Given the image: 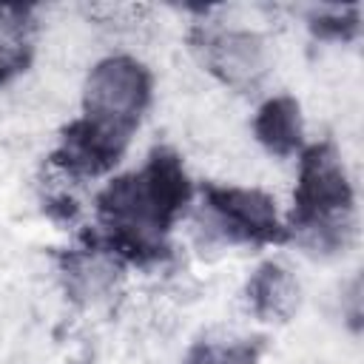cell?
<instances>
[{"label":"cell","instance_id":"3","mask_svg":"<svg viewBox=\"0 0 364 364\" xmlns=\"http://www.w3.org/2000/svg\"><path fill=\"white\" fill-rule=\"evenodd\" d=\"M353 185L333 142H316L301 151L299 182L293 193L290 228L321 250H338L353 230Z\"/></svg>","mask_w":364,"mask_h":364},{"label":"cell","instance_id":"7","mask_svg":"<svg viewBox=\"0 0 364 364\" xmlns=\"http://www.w3.org/2000/svg\"><path fill=\"white\" fill-rule=\"evenodd\" d=\"M256 139L273 154V156H290L301 145V111L299 102L287 94H279L267 100L256 119H253Z\"/></svg>","mask_w":364,"mask_h":364},{"label":"cell","instance_id":"5","mask_svg":"<svg viewBox=\"0 0 364 364\" xmlns=\"http://www.w3.org/2000/svg\"><path fill=\"white\" fill-rule=\"evenodd\" d=\"M205 202L208 210L216 216L222 233L233 242L273 245L287 239V228L276 216V202L262 191L208 185Z\"/></svg>","mask_w":364,"mask_h":364},{"label":"cell","instance_id":"8","mask_svg":"<svg viewBox=\"0 0 364 364\" xmlns=\"http://www.w3.org/2000/svg\"><path fill=\"white\" fill-rule=\"evenodd\" d=\"M34 11L28 6H0V85L28 68L34 54Z\"/></svg>","mask_w":364,"mask_h":364},{"label":"cell","instance_id":"10","mask_svg":"<svg viewBox=\"0 0 364 364\" xmlns=\"http://www.w3.org/2000/svg\"><path fill=\"white\" fill-rule=\"evenodd\" d=\"M313 31L327 40H350L358 31V6L347 9H324L313 17Z\"/></svg>","mask_w":364,"mask_h":364},{"label":"cell","instance_id":"1","mask_svg":"<svg viewBox=\"0 0 364 364\" xmlns=\"http://www.w3.org/2000/svg\"><path fill=\"white\" fill-rule=\"evenodd\" d=\"M148 102V68L125 54L105 57L91 68L82 91V117L63 131L51 162L71 176H100L111 171L125 154Z\"/></svg>","mask_w":364,"mask_h":364},{"label":"cell","instance_id":"6","mask_svg":"<svg viewBox=\"0 0 364 364\" xmlns=\"http://www.w3.org/2000/svg\"><path fill=\"white\" fill-rule=\"evenodd\" d=\"M247 301L259 318L287 321L299 307V284L282 264L267 262L250 276Z\"/></svg>","mask_w":364,"mask_h":364},{"label":"cell","instance_id":"4","mask_svg":"<svg viewBox=\"0 0 364 364\" xmlns=\"http://www.w3.org/2000/svg\"><path fill=\"white\" fill-rule=\"evenodd\" d=\"M199 63L236 91H253L267 74V54L256 34L202 23L191 31Z\"/></svg>","mask_w":364,"mask_h":364},{"label":"cell","instance_id":"9","mask_svg":"<svg viewBox=\"0 0 364 364\" xmlns=\"http://www.w3.org/2000/svg\"><path fill=\"white\" fill-rule=\"evenodd\" d=\"M262 353V338H245L233 344L199 341L191 347L185 364H256Z\"/></svg>","mask_w":364,"mask_h":364},{"label":"cell","instance_id":"2","mask_svg":"<svg viewBox=\"0 0 364 364\" xmlns=\"http://www.w3.org/2000/svg\"><path fill=\"white\" fill-rule=\"evenodd\" d=\"M191 199L182 159L156 148L134 173L117 176L97 196L102 245L128 262H156L168 253V230Z\"/></svg>","mask_w":364,"mask_h":364}]
</instances>
